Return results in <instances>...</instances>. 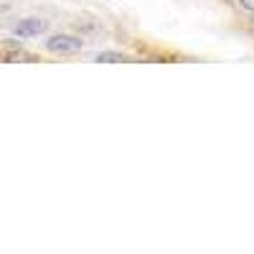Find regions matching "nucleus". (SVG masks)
<instances>
[{"mask_svg":"<svg viewBox=\"0 0 254 254\" xmlns=\"http://www.w3.org/2000/svg\"><path fill=\"white\" fill-rule=\"evenodd\" d=\"M46 49L54 54H76L81 49V38L69 36V33H56L46 41Z\"/></svg>","mask_w":254,"mask_h":254,"instance_id":"obj_1","label":"nucleus"},{"mask_svg":"<svg viewBox=\"0 0 254 254\" xmlns=\"http://www.w3.org/2000/svg\"><path fill=\"white\" fill-rule=\"evenodd\" d=\"M49 28L46 20H41V18H26V20H20V23L15 26V33L18 36H38V33H44Z\"/></svg>","mask_w":254,"mask_h":254,"instance_id":"obj_2","label":"nucleus"},{"mask_svg":"<svg viewBox=\"0 0 254 254\" xmlns=\"http://www.w3.org/2000/svg\"><path fill=\"white\" fill-rule=\"evenodd\" d=\"M97 61H99V64H125V61H127V56L115 54V51H107V54H99V56H97Z\"/></svg>","mask_w":254,"mask_h":254,"instance_id":"obj_3","label":"nucleus"},{"mask_svg":"<svg viewBox=\"0 0 254 254\" xmlns=\"http://www.w3.org/2000/svg\"><path fill=\"white\" fill-rule=\"evenodd\" d=\"M237 3L244 8V10H249V13H254V0H237Z\"/></svg>","mask_w":254,"mask_h":254,"instance_id":"obj_4","label":"nucleus"}]
</instances>
